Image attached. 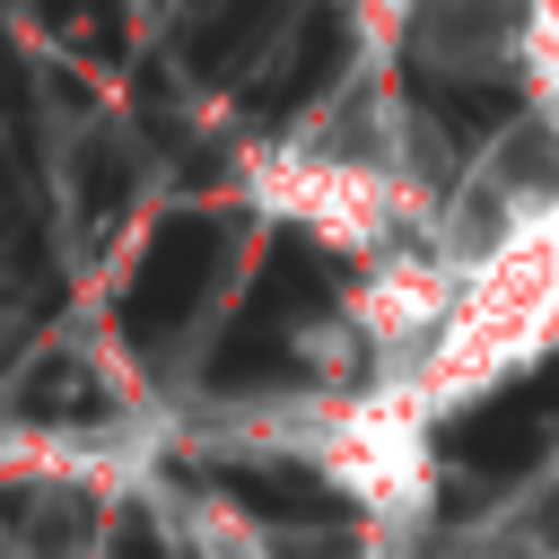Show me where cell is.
Instances as JSON below:
<instances>
[{"label":"cell","instance_id":"1","mask_svg":"<svg viewBox=\"0 0 559 559\" xmlns=\"http://www.w3.org/2000/svg\"><path fill=\"white\" fill-rule=\"evenodd\" d=\"M402 140H411V122H402L393 87H358V96H332V114H314L280 140H253L236 175L262 218L314 236L341 262H376V253L428 236L445 210V192L411 166Z\"/></svg>","mask_w":559,"mask_h":559},{"label":"cell","instance_id":"3","mask_svg":"<svg viewBox=\"0 0 559 559\" xmlns=\"http://www.w3.org/2000/svg\"><path fill=\"white\" fill-rule=\"evenodd\" d=\"M306 463L376 524V533H411L437 507V419L402 393V384H358L341 393L314 428H306Z\"/></svg>","mask_w":559,"mask_h":559},{"label":"cell","instance_id":"2","mask_svg":"<svg viewBox=\"0 0 559 559\" xmlns=\"http://www.w3.org/2000/svg\"><path fill=\"white\" fill-rule=\"evenodd\" d=\"M550 349H559V201L533 210L524 227H507L489 253L463 262L454 314L428 341V358L402 376V393L445 428L463 402L533 376Z\"/></svg>","mask_w":559,"mask_h":559}]
</instances>
